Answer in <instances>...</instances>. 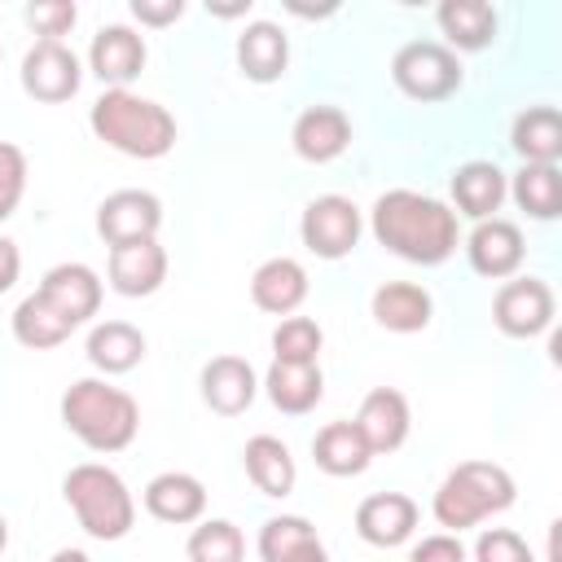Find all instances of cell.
<instances>
[{"label":"cell","instance_id":"cell-44","mask_svg":"<svg viewBox=\"0 0 562 562\" xmlns=\"http://www.w3.org/2000/svg\"><path fill=\"white\" fill-rule=\"evenodd\" d=\"M9 549V522H4V514H0V553Z\"/></svg>","mask_w":562,"mask_h":562},{"label":"cell","instance_id":"cell-18","mask_svg":"<svg viewBox=\"0 0 562 562\" xmlns=\"http://www.w3.org/2000/svg\"><path fill=\"white\" fill-rule=\"evenodd\" d=\"M448 189H452V206H457V215H465V220H474V224L492 220V215L501 211V202L509 198V180H505V171H501L496 162H487V158H470V162H461V167L452 171Z\"/></svg>","mask_w":562,"mask_h":562},{"label":"cell","instance_id":"cell-42","mask_svg":"<svg viewBox=\"0 0 562 562\" xmlns=\"http://www.w3.org/2000/svg\"><path fill=\"white\" fill-rule=\"evenodd\" d=\"M215 18H237V13H246L250 9V0H241V4H206Z\"/></svg>","mask_w":562,"mask_h":562},{"label":"cell","instance_id":"cell-40","mask_svg":"<svg viewBox=\"0 0 562 562\" xmlns=\"http://www.w3.org/2000/svg\"><path fill=\"white\" fill-rule=\"evenodd\" d=\"M18 272H22V250H18L13 237L0 233V294L18 285Z\"/></svg>","mask_w":562,"mask_h":562},{"label":"cell","instance_id":"cell-21","mask_svg":"<svg viewBox=\"0 0 562 562\" xmlns=\"http://www.w3.org/2000/svg\"><path fill=\"white\" fill-rule=\"evenodd\" d=\"M290 145L303 162H334L351 145V119L338 105H307L290 127Z\"/></svg>","mask_w":562,"mask_h":562},{"label":"cell","instance_id":"cell-2","mask_svg":"<svg viewBox=\"0 0 562 562\" xmlns=\"http://www.w3.org/2000/svg\"><path fill=\"white\" fill-rule=\"evenodd\" d=\"M88 127L97 132V140L140 162L176 149V119L167 114V105L132 88H105L88 110Z\"/></svg>","mask_w":562,"mask_h":562},{"label":"cell","instance_id":"cell-37","mask_svg":"<svg viewBox=\"0 0 562 562\" xmlns=\"http://www.w3.org/2000/svg\"><path fill=\"white\" fill-rule=\"evenodd\" d=\"M26 26L40 35V40H61L75 22H79V9L70 0H40V4H26Z\"/></svg>","mask_w":562,"mask_h":562},{"label":"cell","instance_id":"cell-23","mask_svg":"<svg viewBox=\"0 0 562 562\" xmlns=\"http://www.w3.org/2000/svg\"><path fill=\"white\" fill-rule=\"evenodd\" d=\"M435 22L443 35V48H452V53H483L501 26V18L487 0H443L435 9Z\"/></svg>","mask_w":562,"mask_h":562},{"label":"cell","instance_id":"cell-11","mask_svg":"<svg viewBox=\"0 0 562 562\" xmlns=\"http://www.w3.org/2000/svg\"><path fill=\"white\" fill-rule=\"evenodd\" d=\"M465 259H470V268H474L479 277H487V281H509V277L522 268V259H527L522 228H518L514 220H501V215L474 224V233L465 237Z\"/></svg>","mask_w":562,"mask_h":562},{"label":"cell","instance_id":"cell-25","mask_svg":"<svg viewBox=\"0 0 562 562\" xmlns=\"http://www.w3.org/2000/svg\"><path fill=\"white\" fill-rule=\"evenodd\" d=\"M259 386L268 391L272 408L290 413V417H303V413H312V408L321 404V395H325V373H321V364L272 360Z\"/></svg>","mask_w":562,"mask_h":562},{"label":"cell","instance_id":"cell-15","mask_svg":"<svg viewBox=\"0 0 562 562\" xmlns=\"http://www.w3.org/2000/svg\"><path fill=\"white\" fill-rule=\"evenodd\" d=\"M145 501V514L158 518V522H171V527H189V522H202L206 514V487L198 474L189 470H162L145 483L140 492Z\"/></svg>","mask_w":562,"mask_h":562},{"label":"cell","instance_id":"cell-36","mask_svg":"<svg viewBox=\"0 0 562 562\" xmlns=\"http://www.w3.org/2000/svg\"><path fill=\"white\" fill-rule=\"evenodd\" d=\"M22 193H26V154L18 145L0 140V224L18 211Z\"/></svg>","mask_w":562,"mask_h":562},{"label":"cell","instance_id":"cell-8","mask_svg":"<svg viewBox=\"0 0 562 562\" xmlns=\"http://www.w3.org/2000/svg\"><path fill=\"white\" fill-rule=\"evenodd\" d=\"M492 321L505 338H540L553 325V290L540 277H509L492 299Z\"/></svg>","mask_w":562,"mask_h":562},{"label":"cell","instance_id":"cell-19","mask_svg":"<svg viewBox=\"0 0 562 562\" xmlns=\"http://www.w3.org/2000/svg\"><path fill=\"white\" fill-rule=\"evenodd\" d=\"M35 294H44L75 329L101 312V277L88 263H57V268H48L44 281L35 285Z\"/></svg>","mask_w":562,"mask_h":562},{"label":"cell","instance_id":"cell-35","mask_svg":"<svg viewBox=\"0 0 562 562\" xmlns=\"http://www.w3.org/2000/svg\"><path fill=\"white\" fill-rule=\"evenodd\" d=\"M470 558H474V562H536L531 549H527V540H522L518 531H509V527H487V531H479Z\"/></svg>","mask_w":562,"mask_h":562},{"label":"cell","instance_id":"cell-6","mask_svg":"<svg viewBox=\"0 0 562 562\" xmlns=\"http://www.w3.org/2000/svg\"><path fill=\"white\" fill-rule=\"evenodd\" d=\"M391 79L408 101H448L461 88V61L439 40H408L391 57Z\"/></svg>","mask_w":562,"mask_h":562},{"label":"cell","instance_id":"cell-14","mask_svg":"<svg viewBox=\"0 0 562 562\" xmlns=\"http://www.w3.org/2000/svg\"><path fill=\"white\" fill-rule=\"evenodd\" d=\"M198 386H202V404H206L211 413L237 417V413H246V408L255 404V395H259V373H255L250 360H241V356H211V360L202 364Z\"/></svg>","mask_w":562,"mask_h":562},{"label":"cell","instance_id":"cell-1","mask_svg":"<svg viewBox=\"0 0 562 562\" xmlns=\"http://www.w3.org/2000/svg\"><path fill=\"white\" fill-rule=\"evenodd\" d=\"M369 228L378 246L422 268H439L443 259H452L461 241L457 211L417 189H386L369 211Z\"/></svg>","mask_w":562,"mask_h":562},{"label":"cell","instance_id":"cell-13","mask_svg":"<svg viewBox=\"0 0 562 562\" xmlns=\"http://www.w3.org/2000/svg\"><path fill=\"white\" fill-rule=\"evenodd\" d=\"M356 430H360V439L369 443L373 457L404 448V439H408V430H413V413H408L404 391H395V386H373V391L360 400V408H356Z\"/></svg>","mask_w":562,"mask_h":562},{"label":"cell","instance_id":"cell-29","mask_svg":"<svg viewBox=\"0 0 562 562\" xmlns=\"http://www.w3.org/2000/svg\"><path fill=\"white\" fill-rule=\"evenodd\" d=\"M509 145L522 162H544V167H558L562 158V114L553 105H531L514 119L509 127Z\"/></svg>","mask_w":562,"mask_h":562},{"label":"cell","instance_id":"cell-26","mask_svg":"<svg viewBox=\"0 0 562 562\" xmlns=\"http://www.w3.org/2000/svg\"><path fill=\"white\" fill-rule=\"evenodd\" d=\"M241 465H246V479L263 492V496H290L294 483H299V465L290 457V448L277 439V435H250L246 448H241Z\"/></svg>","mask_w":562,"mask_h":562},{"label":"cell","instance_id":"cell-30","mask_svg":"<svg viewBox=\"0 0 562 562\" xmlns=\"http://www.w3.org/2000/svg\"><path fill=\"white\" fill-rule=\"evenodd\" d=\"M9 325H13V338L26 347V351H48V347H61L70 334H75V325L44 299V294H26L18 307H13V316H9Z\"/></svg>","mask_w":562,"mask_h":562},{"label":"cell","instance_id":"cell-38","mask_svg":"<svg viewBox=\"0 0 562 562\" xmlns=\"http://www.w3.org/2000/svg\"><path fill=\"white\" fill-rule=\"evenodd\" d=\"M408 562H470V553L461 549V540H457V536L439 531V536H426L422 544H413Z\"/></svg>","mask_w":562,"mask_h":562},{"label":"cell","instance_id":"cell-3","mask_svg":"<svg viewBox=\"0 0 562 562\" xmlns=\"http://www.w3.org/2000/svg\"><path fill=\"white\" fill-rule=\"evenodd\" d=\"M61 426L92 452H123L140 430V408L105 378H79L61 395Z\"/></svg>","mask_w":562,"mask_h":562},{"label":"cell","instance_id":"cell-10","mask_svg":"<svg viewBox=\"0 0 562 562\" xmlns=\"http://www.w3.org/2000/svg\"><path fill=\"white\" fill-rule=\"evenodd\" d=\"M162 228V202L149 189H114L97 206V237L105 246L149 241Z\"/></svg>","mask_w":562,"mask_h":562},{"label":"cell","instance_id":"cell-22","mask_svg":"<svg viewBox=\"0 0 562 562\" xmlns=\"http://www.w3.org/2000/svg\"><path fill=\"white\" fill-rule=\"evenodd\" d=\"M369 312L386 334H422L435 316V299L417 281H382L369 299Z\"/></svg>","mask_w":562,"mask_h":562},{"label":"cell","instance_id":"cell-9","mask_svg":"<svg viewBox=\"0 0 562 562\" xmlns=\"http://www.w3.org/2000/svg\"><path fill=\"white\" fill-rule=\"evenodd\" d=\"M18 75H22V92L31 101H44V105L70 101L79 92V83H83V66L61 40H35L26 48Z\"/></svg>","mask_w":562,"mask_h":562},{"label":"cell","instance_id":"cell-16","mask_svg":"<svg viewBox=\"0 0 562 562\" xmlns=\"http://www.w3.org/2000/svg\"><path fill=\"white\" fill-rule=\"evenodd\" d=\"M417 531V501L404 492H373L356 505V536L373 549H395Z\"/></svg>","mask_w":562,"mask_h":562},{"label":"cell","instance_id":"cell-24","mask_svg":"<svg viewBox=\"0 0 562 562\" xmlns=\"http://www.w3.org/2000/svg\"><path fill=\"white\" fill-rule=\"evenodd\" d=\"M290 66V40L277 22H250L237 35V70L250 83H277Z\"/></svg>","mask_w":562,"mask_h":562},{"label":"cell","instance_id":"cell-12","mask_svg":"<svg viewBox=\"0 0 562 562\" xmlns=\"http://www.w3.org/2000/svg\"><path fill=\"white\" fill-rule=\"evenodd\" d=\"M145 57H149V48H145L140 31H132L127 22L101 26V31L92 35V44H88V70H92L105 88H127V83L145 70Z\"/></svg>","mask_w":562,"mask_h":562},{"label":"cell","instance_id":"cell-5","mask_svg":"<svg viewBox=\"0 0 562 562\" xmlns=\"http://www.w3.org/2000/svg\"><path fill=\"white\" fill-rule=\"evenodd\" d=\"M61 496H66L70 514L79 518V527L92 540L110 544V540H123L136 527V501H132L127 483L101 461L70 465L66 479H61Z\"/></svg>","mask_w":562,"mask_h":562},{"label":"cell","instance_id":"cell-43","mask_svg":"<svg viewBox=\"0 0 562 562\" xmlns=\"http://www.w3.org/2000/svg\"><path fill=\"white\" fill-rule=\"evenodd\" d=\"M48 562H92V558H88L83 549H57V553H53Z\"/></svg>","mask_w":562,"mask_h":562},{"label":"cell","instance_id":"cell-17","mask_svg":"<svg viewBox=\"0 0 562 562\" xmlns=\"http://www.w3.org/2000/svg\"><path fill=\"white\" fill-rule=\"evenodd\" d=\"M110 290L123 299H145L167 281V250L158 246V237L149 241H127V246H110V263H105Z\"/></svg>","mask_w":562,"mask_h":562},{"label":"cell","instance_id":"cell-39","mask_svg":"<svg viewBox=\"0 0 562 562\" xmlns=\"http://www.w3.org/2000/svg\"><path fill=\"white\" fill-rule=\"evenodd\" d=\"M132 18L140 26H171L184 18V0H132Z\"/></svg>","mask_w":562,"mask_h":562},{"label":"cell","instance_id":"cell-27","mask_svg":"<svg viewBox=\"0 0 562 562\" xmlns=\"http://www.w3.org/2000/svg\"><path fill=\"white\" fill-rule=\"evenodd\" d=\"M83 351H88L92 369H101L105 378H119L145 360V334L132 321H101V325H92Z\"/></svg>","mask_w":562,"mask_h":562},{"label":"cell","instance_id":"cell-20","mask_svg":"<svg viewBox=\"0 0 562 562\" xmlns=\"http://www.w3.org/2000/svg\"><path fill=\"white\" fill-rule=\"evenodd\" d=\"M303 299H307V272H303L299 259L272 255V259H263L255 268V277H250V303L259 312L285 321V316H294L303 307Z\"/></svg>","mask_w":562,"mask_h":562},{"label":"cell","instance_id":"cell-32","mask_svg":"<svg viewBox=\"0 0 562 562\" xmlns=\"http://www.w3.org/2000/svg\"><path fill=\"white\" fill-rule=\"evenodd\" d=\"M184 558L189 562H241L246 558V540H241L237 522H228V518H202L189 531Z\"/></svg>","mask_w":562,"mask_h":562},{"label":"cell","instance_id":"cell-4","mask_svg":"<svg viewBox=\"0 0 562 562\" xmlns=\"http://www.w3.org/2000/svg\"><path fill=\"white\" fill-rule=\"evenodd\" d=\"M514 496H518V487H514L505 465H496V461H461L435 487L430 514L448 536H457L465 527H479L492 514H505L514 505Z\"/></svg>","mask_w":562,"mask_h":562},{"label":"cell","instance_id":"cell-31","mask_svg":"<svg viewBox=\"0 0 562 562\" xmlns=\"http://www.w3.org/2000/svg\"><path fill=\"white\" fill-rule=\"evenodd\" d=\"M509 198L531 220H558L562 215V171L558 167H544V162H522L514 171Z\"/></svg>","mask_w":562,"mask_h":562},{"label":"cell","instance_id":"cell-41","mask_svg":"<svg viewBox=\"0 0 562 562\" xmlns=\"http://www.w3.org/2000/svg\"><path fill=\"white\" fill-rule=\"evenodd\" d=\"M290 562H329V553H325L321 536H312V540H307V544H303V549H299V553H294Z\"/></svg>","mask_w":562,"mask_h":562},{"label":"cell","instance_id":"cell-28","mask_svg":"<svg viewBox=\"0 0 562 562\" xmlns=\"http://www.w3.org/2000/svg\"><path fill=\"white\" fill-rule=\"evenodd\" d=\"M312 461H316V470H325V474H334V479H356V474L369 470L373 452H369V443L360 439L356 422H329V426H321L316 439H312Z\"/></svg>","mask_w":562,"mask_h":562},{"label":"cell","instance_id":"cell-7","mask_svg":"<svg viewBox=\"0 0 562 562\" xmlns=\"http://www.w3.org/2000/svg\"><path fill=\"white\" fill-rule=\"evenodd\" d=\"M360 211L351 198L342 193H321L303 206V220H299V237L303 246L316 255V259H342L356 250L360 241Z\"/></svg>","mask_w":562,"mask_h":562},{"label":"cell","instance_id":"cell-34","mask_svg":"<svg viewBox=\"0 0 562 562\" xmlns=\"http://www.w3.org/2000/svg\"><path fill=\"white\" fill-rule=\"evenodd\" d=\"M316 536V527L307 522V518H299V514H277V518H268L263 527H259V558L263 562H290L307 540Z\"/></svg>","mask_w":562,"mask_h":562},{"label":"cell","instance_id":"cell-33","mask_svg":"<svg viewBox=\"0 0 562 562\" xmlns=\"http://www.w3.org/2000/svg\"><path fill=\"white\" fill-rule=\"evenodd\" d=\"M325 347V334L312 316H285L272 329V360H290V364H316Z\"/></svg>","mask_w":562,"mask_h":562}]
</instances>
